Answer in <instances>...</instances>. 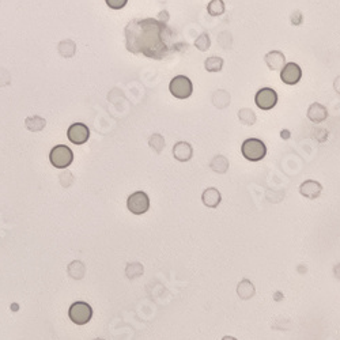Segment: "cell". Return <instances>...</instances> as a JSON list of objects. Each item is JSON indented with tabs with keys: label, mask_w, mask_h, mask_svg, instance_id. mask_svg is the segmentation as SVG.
<instances>
[{
	"label": "cell",
	"mask_w": 340,
	"mask_h": 340,
	"mask_svg": "<svg viewBox=\"0 0 340 340\" xmlns=\"http://www.w3.org/2000/svg\"><path fill=\"white\" fill-rule=\"evenodd\" d=\"M125 47L133 55H143L154 60H164L187 49L185 43L177 41L172 28L154 18L132 19L124 30Z\"/></svg>",
	"instance_id": "obj_1"
},
{
	"label": "cell",
	"mask_w": 340,
	"mask_h": 340,
	"mask_svg": "<svg viewBox=\"0 0 340 340\" xmlns=\"http://www.w3.org/2000/svg\"><path fill=\"white\" fill-rule=\"evenodd\" d=\"M241 153H243L244 158L250 162H258L262 161L267 154V147L260 139L256 137H250L244 142L241 146Z\"/></svg>",
	"instance_id": "obj_2"
},
{
	"label": "cell",
	"mask_w": 340,
	"mask_h": 340,
	"mask_svg": "<svg viewBox=\"0 0 340 340\" xmlns=\"http://www.w3.org/2000/svg\"><path fill=\"white\" fill-rule=\"evenodd\" d=\"M169 90L173 97L178 98V99H187L193 93V85H192L191 79L187 78L185 75H178L170 81Z\"/></svg>",
	"instance_id": "obj_3"
},
{
	"label": "cell",
	"mask_w": 340,
	"mask_h": 340,
	"mask_svg": "<svg viewBox=\"0 0 340 340\" xmlns=\"http://www.w3.org/2000/svg\"><path fill=\"white\" fill-rule=\"evenodd\" d=\"M49 161L51 164L57 169H66L68 168L72 161H74V153L70 147L64 145L55 146L49 154Z\"/></svg>",
	"instance_id": "obj_4"
},
{
	"label": "cell",
	"mask_w": 340,
	"mask_h": 340,
	"mask_svg": "<svg viewBox=\"0 0 340 340\" xmlns=\"http://www.w3.org/2000/svg\"><path fill=\"white\" fill-rule=\"evenodd\" d=\"M91 316H93V309L87 302H75L70 306V310H68V317L71 318V321L78 325L87 324L91 320Z\"/></svg>",
	"instance_id": "obj_5"
},
{
	"label": "cell",
	"mask_w": 340,
	"mask_h": 340,
	"mask_svg": "<svg viewBox=\"0 0 340 340\" xmlns=\"http://www.w3.org/2000/svg\"><path fill=\"white\" fill-rule=\"evenodd\" d=\"M127 207L135 215H142L145 212L149 211L150 208V199L147 193L142 191H137L129 196L127 200Z\"/></svg>",
	"instance_id": "obj_6"
},
{
	"label": "cell",
	"mask_w": 340,
	"mask_h": 340,
	"mask_svg": "<svg viewBox=\"0 0 340 340\" xmlns=\"http://www.w3.org/2000/svg\"><path fill=\"white\" fill-rule=\"evenodd\" d=\"M254 102L260 109L270 110L275 108L276 102H278V93L271 87H264L257 91L256 97H254Z\"/></svg>",
	"instance_id": "obj_7"
},
{
	"label": "cell",
	"mask_w": 340,
	"mask_h": 340,
	"mask_svg": "<svg viewBox=\"0 0 340 340\" xmlns=\"http://www.w3.org/2000/svg\"><path fill=\"white\" fill-rule=\"evenodd\" d=\"M67 136L68 141L74 145H83L89 141L90 136V129L87 128V125L82 124V123H75L68 128L67 131Z\"/></svg>",
	"instance_id": "obj_8"
},
{
	"label": "cell",
	"mask_w": 340,
	"mask_h": 340,
	"mask_svg": "<svg viewBox=\"0 0 340 340\" xmlns=\"http://www.w3.org/2000/svg\"><path fill=\"white\" fill-rule=\"evenodd\" d=\"M301 78L302 70L297 63H286V66L282 68L281 79L286 85L294 86V85H297L301 81Z\"/></svg>",
	"instance_id": "obj_9"
},
{
	"label": "cell",
	"mask_w": 340,
	"mask_h": 340,
	"mask_svg": "<svg viewBox=\"0 0 340 340\" xmlns=\"http://www.w3.org/2000/svg\"><path fill=\"white\" fill-rule=\"evenodd\" d=\"M321 191H323V187L318 181L314 180H306L304 181L299 187V193H301L304 197L310 200L317 199L318 196L321 195Z\"/></svg>",
	"instance_id": "obj_10"
},
{
	"label": "cell",
	"mask_w": 340,
	"mask_h": 340,
	"mask_svg": "<svg viewBox=\"0 0 340 340\" xmlns=\"http://www.w3.org/2000/svg\"><path fill=\"white\" fill-rule=\"evenodd\" d=\"M264 62L267 67L272 71H282L286 66V57L281 51H271L264 56Z\"/></svg>",
	"instance_id": "obj_11"
},
{
	"label": "cell",
	"mask_w": 340,
	"mask_h": 340,
	"mask_svg": "<svg viewBox=\"0 0 340 340\" xmlns=\"http://www.w3.org/2000/svg\"><path fill=\"white\" fill-rule=\"evenodd\" d=\"M173 156L178 162H188L193 156V149L188 142H178L173 147Z\"/></svg>",
	"instance_id": "obj_12"
},
{
	"label": "cell",
	"mask_w": 340,
	"mask_h": 340,
	"mask_svg": "<svg viewBox=\"0 0 340 340\" xmlns=\"http://www.w3.org/2000/svg\"><path fill=\"white\" fill-rule=\"evenodd\" d=\"M328 117V110L324 105H321L318 102H314L309 106L308 109V118L310 122L314 123V124H318V123H323L324 120H327Z\"/></svg>",
	"instance_id": "obj_13"
},
{
	"label": "cell",
	"mask_w": 340,
	"mask_h": 340,
	"mask_svg": "<svg viewBox=\"0 0 340 340\" xmlns=\"http://www.w3.org/2000/svg\"><path fill=\"white\" fill-rule=\"evenodd\" d=\"M202 200H203V204L206 207L216 208L221 204L222 196L216 188H207L202 195Z\"/></svg>",
	"instance_id": "obj_14"
},
{
	"label": "cell",
	"mask_w": 340,
	"mask_h": 340,
	"mask_svg": "<svg viewBox=\"0 0 340 340\" xmlns=\"http://www.w3.org/2000/svg\"><path fill=\"white\" fill-rule=\"evenodd\" d=\"M256 293L254 285L249 279H243L237 286V294L241 299H250Z\"/></svg>",
	"instance_id": "obj_15"
},
{
	"label": "cell",
	"mask_w": 340,
	"mask_h": 340,
	"mask_svg": "<svg viewBox=\"0 0 340 340\" xmlns=\"http://www.w3.org/2000/svg\"><path fill=\"white\" fill-rule=\"evenodd\" d=\"M229 159L225 155H215L210 162V168L212 172L218 173V174H225L229 170Z\"/></svg>",
	"instance_id": "obj_16"
},
{
	"label": "cell",
	"mask_w": 340,
	"mask_h": 340,
	"mask_svg": "<svg viewBox=\"0 0 340 340\" xmlns=\"http://www.w3.org/2000/svg\"><path fill=\"white\" fill-rule=\"evenodd\" d=\"M230 94L227 93L226 90H216L215 93L212 94V105L218 108V109H225L227 106L230 105Z\"/></svg>",
	"instance_id": "obj_17"
},
{
	"label": "cell",
	"mask_w": 340,
	"mask_h": 340,
	"mask_svg": "<svg viewBox=\"0 0 340 340\" xmlns=\"http://www.w3.org/2000/svg\"><path fill=\"white\" fill-rule=\"evenodd\" d=\"M45 125H47V122H45V118L39 117V116H30L25 120V127L31 131V132H39V131H43L45 128Z\"/></svg>",
	"instance_id": "obj_18"
},
{
	"label": "cell",
	"mask_w": 340,
	"mask_h": 340,
	"mask_svg": "<svg viewBox=\"0 0 340 340\" xmlns=\"http://www.w3.org/2000/svg\"><path fill=\"white\" fill-rule=\"evenodd\" d=\"M85 272H86V267L82 262H72L68 266V274H70L71 278L74 279H82L85 276Z\"/></svg>",
	"instance_id": "obj_19"
},
{
	"label": "cell",
	"mask_w": 340,
	"mask_h": 340,
	"mask_svg": "<svg viewBox=\"0 0 340 340\" xmlns=\"http://www.w3.org/2000/svg\"><path fill=\"white\" fill-rule=\"evenodd\" d=\"M204 68H206L208 72H219V71H222L223 68V59L222 57H218V56L208 57V59L204 62Z\"/></svg>",
	"instance_id": "obj_20"
},
{
	"label": "cell",
	"mask_w": 340,
	"mask_h": 340,
	"mask_svg": "<svg viewBox=\"0 0 340 340\" xmlns=\"http://www.w3.org/2000/svg\"><path fill=\"white\" fill-rule=\"evenodd\" d=\"M59 52L63 57H72L76 52V47L71 39H64L59 45Z\"/></svg>",
	"instance_id": "obj_21"
},
{
	"label": "cell",
	"mask_w": 340,
	"mask_h": 340,
	"mask_svg": "<svg viewBox=\"0 0 340 340\" xmlns=\"http://www.w3.org/2000/svg\"><path fill=\"white\" fill-rule=\"evenodd\" d=\"M143 271H145V268H143L141 263H129L127 268H125V274H127V278L128 279H135L142 276Z\"/></svg>",
	"instance_id": "obj_22"
},
{
	"label": "cell",
	"mask_w": 340,
	"mask_h": 340,
	"mask_svg": "<svg viewBox=\"0 0 340 340\" xmlns=\"http://www.w3.org/2000/svg\"><path fill=\"white\" fill-rule=\"evenodd\" d=\"M238 118L239 122L245 125H253L254 123H256V114H254L253 110L249 109V108H243V109H239Z\"/></svg>",
	"instance_id": "obj_23"
},
{
	"label": "cell",
	"mask_w": 340,
	"mask_h": 340,
	"mask_svg": "<svg viewBox=\"0 0 340 340\" xmlns=\"http://www.w3.org/2000/svg\"><path fill=\"white\" fill-rule=\"evenodd\" d=\"M149 145L150 147L155 151V153L161 154L162 153V150L165 149V139L162 135H159V133H154V135H151L149 139Z\"/></svg>",
	"instance_id": "obj_24"
},
{
	"label": "cell",
	"mask_w": 340,
	"mask_h": 340,
	"mask_svg": "<svg viewBox=\"0 0 340 340\" xmlns=\"http://www.w3.org/2000/svg\"><path fill=\"white\" fill-rule=\"evenodd\" d=\"M207 11L211 16H219L225 12V3L223 0H211L207 6Z\"/></svg>",
	"instance_id": "obj_25"
},
{
	"label": "cell",
	"mask_w": 340,
	"mask_h": 340,
	"mask_svg": "<svg viewBox=\"0 0 340 340\" xmlns=\"http://www.w3.org/2000/svg\"><path fill=\"white\" fill-rule=\"evenodd\" d=\"M195 47L199 49L200 52H206L211 47V39L207 33H202V34L195 39Z\"/></svg>",
	"instance_id": "obj_26"
},
{
	"label": "cell",
	"mask_w": 340,
	"mask_h": 340,
	"mask_svg": "<svg viewBox=\"0 0 340 340\" xmlns=\"http://www.w3.org/2000/svg\"><path fill=\"white\" fill-rule=\"evenodd\" d=\"M313 137H314L317 142L324 143V142H327V139H328V131L324 128H316L314 129V132H313Z\"/></svg>",
	"instance_id": "obj_27"
},
{
	"label": "cell",
	"mask_w": 340,
	"mask_h": 340,
	"mask_svg": "<svg viewBox=\"0 0 340 340\" xmlns=\"http://www.w3.org/2000/svg\"><path fill=\"white\" fill-rule=\"evenodd\" d=\"M105 2L112 10H122L125 7V4L128 3V0H105Z\"/></svg>",
	"instance_id": "obj_28"
},
{
	"label": "cell",
	"mask_w": 340,
	"mask_h": 340,
	"mask_svg": "<svg viewBox=\"0 0 340 340\" xmlns=\"http://www.w3.org/2000/svg\"><path fill=\"white\" fill-rule=\"evenodd\" d=\"M276 321L281 323V324H276V323H274V324H272V328L282 329V331H289L290 327H291V323H290L287 318H283V323H282V318H276Z\"/></svg>",
	"instance_id": "obj_29"
},
{
	"label": "cell",
	"mask_w": 340,
	"mask_h": 340,
	"mask_svg": "<svg viewBox=\"0 0 340 340\" xmlns=\"http://www.w3.org/2000/svg\"><path fill=\"white\" fill-rule=\"evenodd\" d=\"M290 21H291V25H294V26H299V25L302 24V21H304V15H302V12L294 11L293 14H291V18H290Z\"/></svg>",
	"instance_id": "obj_30"
},
{
	"label": "cell",
	"mask_w": 340,
	"mask_h": 340,
	"mask_svg": "<svg viewBox=\"0 0 340 340\" xmlns=\"http://www.w3.org/2000/svg\"><path fill=\"white\" fill-rule=\"evenodd\" d=\"M169 18H170V16H169V12L166 11V10H164V11H161L159 14H158V18H156V19L162 22V24H168Z\"/></svg>",
	"instance_id": "obj_31"
},
{
	"label": "cell",
	"mask_w": 340,
	"mask_h": 340,
	"mask_svg": "<svg viewBox=\"0 0 340 340\" xmlns=\"http://www.w3.org/2000/svg\"><path fill=\"white\" fill-rule=\"evenodd\" d=\"M333 89H335V91L340 95V76H337V78L333 81Z\"/></svg>",
	"instance_id": "obj_32"
},
{
	"label": "cell",
	"mask_w": 340,
	"mask_h": 340,
	"mask_svg": "<svg viewBox=\"0 0 340 340\" xmlns=\"http://www.w3.org/2000/svg\"><path fill=\"white\" fill-rule=\"evenodd\" d=\"M333 275L336 279H340V263L333 267Z\"/></svg>",
	"instance_id": "obj_33"
},
{
	"label": "cell",
	"mask_w": 340,
	"mask_h": 340,
	"mask_svg": "<svg viewBox=\"0 0 340 340\" xmlns=\"http://www.w3.org/2000/svg\"><path fill=\"white\" fill-rule=\"evenodd\" d=\"M283 298H285V295H283V293H281V291H276V293L274 294V299L276 302L278 301H282V299H283Z\"/></svg>",
	"instance_id": "obj_34"
},
{
	"label": "cell",
	"mask_w": 340,
	"mask_h": 340,
	"mask_svg": "<svg viewBox=\"0 0 340 340\" xmlns=\"http://www.w3.org/2000/svg\"><path fill=\"white\" fill-rule=\"evenodd\" d=\"M281 136L283 137V139H286V141L290 139V131H287V129H283V131L281 132Z\"/></svg>",
	"instance_id": "obj_35"
},
{
	"label": "cell",
	"mask_w": 340,
	"mask_h": 340,
	"mask_svg": "<svg viewBox=\"0 0 340 340\" xmlns=\"http://www.w3.org/2000/svg\"><path fill=\"white\" fill-rule=\"evenodd\" d=\"M222 340H237V339H235V337H233V336H223Z\"/></svg>",
	"instance_id": "obj_36"
},
{
	"label": "cell",
	"mask_w": 340,
	"mask_h": 340,
	"mask_svg": "<svg viewBox=\"0 0 340 340\" xmlns=\"http://www.w3.org/2000/svg\"><path fill=\"white\" fill-rule=\"evenodd\" d=\"M95 340H104V339H95Z\"/></svg>",
	"instance_id": "obj_37"
}]
</instances>
